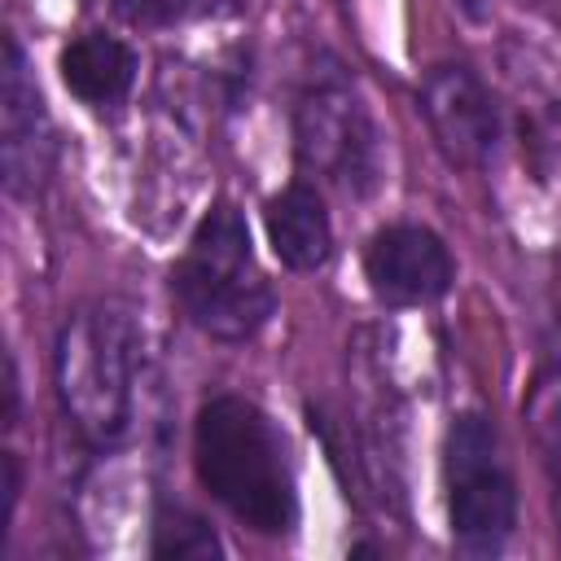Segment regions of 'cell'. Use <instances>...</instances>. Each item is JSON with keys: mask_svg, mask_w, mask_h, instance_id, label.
<instances>
[{"mask_svg": "<svg viewBox=\"0 0 561 561\" xmlns=\"http://www.w3.org/2000/svg\"><path fill=\"white\" fill-rule=\"evenodd\" d=\"M193 465L202 486L245 526L263 535H285L298 522V491L285 434L272 416L241 399L219 394L197 412Z\"/></svg>", "mask_w": 561, "mask_h": 561, "instance_id": "cell-1", "label": "cell"}, {"mask_svg": "<svg viewBox=\"0 0 561 561\" xmlns=\"http://www.w3.org/2000/svg\"><path fill=\"white\" fill-rule=\"evenodd\" d=\"M136 364L140 337L118 302H88L70 311L57 333L53 373L66 416L88 443L110 447L127 438L136 403Z\"/></svg>", "mask_w": 561, "mask_h": 561, "instance_id": "cell-2", "label": "cell"}, {"mask_svg": "<svg viewBox=\"0 0 561 561\" xmlns=\"http://www.w3.org/2000/svg\"><path fill=\"white\" fill-rule=\"evenodd\" d=\"M171 289L184 316L219 342L254 337L276 311L272 285L254 263L250 228L232 202H215L202 215L184 259L171 272Z\"/></svg>", "mask_w": 561, "mask_h": 561, "instance_id": "cell-3", "label": "cell"}, {"mask_svg": "<svg viewBox=\"0 0 561 561\" xmlns=\"http://www.w3.org/2000/svg\"><path fill=\"white\" fill-rule=\"evenodd\" d=\"M294 153L307 171L324 175L351 197H364L381 180V131L355 92V83L337 70H311L307 88L294 105Z\"/></svg>", "mask_w": 561, "mask_h": 561, "instance_id": "cell-4", "label": "cell"}, {"mask_svg": "<svg viewBox=\"0 0 561 561\" xmlns=\"http://www.w3.org/2000/svg\"><path fill=\"white\" fill-rule=\"evenodd\" d=\"M447 513L469 552H495L517 526V486L500 434L482 412H460L447 430Z\"/></svg>", "mask_w": 561, "mask_h": 561, "instance_id": "cell-5", "label": "cell"}, {"mask_svg": "<svg viewBox=\"0 0 561 561\" xmlns=\"http://www.w3.org/2000/svg\"><path fill=\"white\" fill-rule=\"evenodd\" d=\"M421 114L456 167H482L500 149V105L469 66H434L421 83Z\"/></svg>", "mask_w": 561, "mask_h": 561, "instance_id": "cell-6", "label": "cell"}, {"mask_svg": "<svg viewBox=\"0 0 561 561\" xmlns=\"http://www.w3.org/2000/svg\"><path fill=\"white\" fill-rule=\"evenodd\" d=\"M364 276L377 298L394 307H421L451 289L456 263L438 232L421 224H390L364 250Z\"/></svg>", "mask_w": 561, "mask_h": 561, "instance_id": "cell-7", "label": "cell"}, {"mask_svg": "<svg viewBox=\"0 0 561 561\" xmlns=\"http://www.w3.org/2000/svg\"><path fill=\"white\" fill-rule=\"evenodd\" d=\"M0 158L9 193H35L53 171V123L44 114L39 88L26 70L18 39H4V75H0Z\"/></svg>", "mask_w": 561, "mask_h": 561, "instance_id": "cell-8", "label": "cell"}, {"mask_svg": "<svg viewBox=\"0 0 561 561\" xmlns=\"http://www.w3.org/2000/svg\"><path fill=\"white\" fill-rule=\"evenodd\" d=\"M263 228L276 259L294 272H316L333 254V224L311 184H289L263 206Z\"/></svg>", "mask_w": 561, "mask_h": 561, "instance_id": "cell-9", "label": "cell"}, {"mask_svg": "<svg viewBox=\"0 0 561 561\" xmlns=\"http://www.w3.org/2000/svg\"><path fill=\"white\" fill-rule=\"evenodd\" d=\"M61 79L83 105H118L136 83V53L105 31H88L61 48Z\"/></svg>", "mask_w": 561, "mask_h": 561, "instance_id": "cell-10", "label": "cell"}, {"mask_svg": "<svg viewBox=\"0 0 561 561\" xmlns=\"http://www.w3.org/2000/svg\"><path fill=\"white\" fill-rule=\"evenodd\" d=\"M153 557H175V561H210L224 557L219 535L180 504H162L153 517Z\"/></svg>", "mask_w": 561, "mask_h": 561, "instance_id": "cell-11", "label": "cell"}, {"mask_svg": "<svg viewBox=\"0 0 561 561\" xmlns=\"http://www.w3.org/2000/svg\"><path fill=\"white\" fill-rule=\"evenodd\" d=\"M522 153L539 180L561 184V101L539 105L522 123Z\"/></svg>", "mask_w": 561, "mask_h": 561, "instance_id": "cell-12", "label": "cell"}, {"mask_svg": "<svg viewBox=\"0 0 561 561\" xmlns=\"http://www.w3.org/2000/svg\"><path fill=\"white\" fill-rule=\"evenodd\" d=\"M197 9H202V0H118V13L140 26H171Z\"/></svg>", "mask_w": 561, "mask_h": 561, "instance_id": "cell-13", "label": "cell"}, {"mask_svg": "<svg viewBox=\"0 0 561 561\" xmlns=\"http://www.w3.org/2000/svg\"><path fill=\"white\" fill-rule=\"evenodd\" d=\"M0 469H4V522H9L13 508H18V495H22V465H18L13 451H4L0 456Z\"/></svg>", "mask_w": 561, "mask_h": 561, "instance_id": "cell-14", "label": "cell"}, {"mask_svg": "<svg viewBox=\"0 0 561 561\" xmlns=\"http://www.w3.org/2000/svg\"><path fill=\"white\" fill-rule=\"evenodd\" d=\"M4 425H18V368H13V355H4Z\"/></svg>", "mask_w": 561, "mask_h": 561, "instance_id": "cell-15", "label": "cell"}, {"mask_svg": "<svg viewBox=\"0 0 561 561\" xmlns=\"http://www.w3.org/2000/svg\"><path fill=\"white\" fill-rule=\"evenodd\" d=\"M460 4H465V9H469V13H478V0H460Z\"/></svg>", "mask_w": 561, "mask_h": 561, "instance_id": "cell-16", "label": "cell"}, {"mask_svg": "<svg viewBox=\"0 0 561 561\" xmlns=\"http://www.w3.org/2000/svg\"><path fill=\"white\" fill-rule=\"evenodd\" d=\"M557 530H561V491H557Z\"/></svg>", "mask_w": 561, "mask_h": 561, "instance_id": "cell-17", "label": "cell"}, {"mask_svg": "<svg viewBox=\"0 0 561 561\" xmlns=\"http://www.w3.org/2000/svg\"><path fill=\"white\" fill-rule=\"evenodd\" d=\"M539 4H548V0H539Z\"/></svg>", "mask_w": 561, "mask_h": 561, "instance_id": "cell-18", "label": "cell"}]
</instances>
